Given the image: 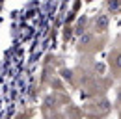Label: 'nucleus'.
<instances>
[{
	"label": "nucleus",
	"mask_w": 121,
	"mask_h": 119,
	"mask_svg": "<svg viewBox=\"0 0 121 119\" xmlns=\"http://www.w3.org/2000/svg\"><path fill=\"white\" fill-rule=\"evenodd\" d=\"M106 22H108V19H106L104 15L97 19V26H99V28H104V26H106Z\"/></svg>",
	"instance_id": "1"
},
{
	"label": "nucleus",
	"mask_w": 121,
	"mask_h": 119,
	"mask_svg": "<svg viewBox=\"0 0 121 119\" xmlns=\"http://www.w3.org/2000/svg\"><path fill=\"white\" fill-rule=\"evenodd\" d=\"M88 41H90V35H84V37H82V41H80V43H88Z\"/></svg>",
	"instance_id": "2"
},
{
	"label": "nucleus",
	"mask_w": 121,
	"mask_h": 119,
	"mask_svg": "<svg viewBox=\"0 0 121 119\" xmlns=\"http://www.w3.org/2000/svg\"><path fill=\"white\" fill-rule=\"evenodd\" d=\"M117 67H121V56L117 58Z\"/></svg>",
	"instance_id": "3"
}]
</instances>
